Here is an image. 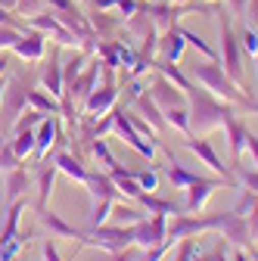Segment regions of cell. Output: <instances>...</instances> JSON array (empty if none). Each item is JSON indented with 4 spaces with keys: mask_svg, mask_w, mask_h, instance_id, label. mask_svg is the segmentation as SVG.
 <instances>
[{
    "mask_svg": "<svg viewBox=\"0 0 258 261\" xmlns=\"http://www.w3.org/2000/svg\"><path fill=\"white\" fill-rule=\"evenodd\" d=\"M10 53H13V50H0V78H4L7 69H10Z\"/></svg>",
    "mask_w": 258,
    "mask_h": 261,
    "instance_id": "cell-50",
    "label": "cell"
},
{
    "mask_svg": "<svg viewBox=\"0 0 258 261\" xmlns=\"http://www.w3.org/2000/svg\"><path fill=\"white\" fill-rule=\"evenodd\" d=\"M28 81L19 78V75H10L7 78V87H4V100H0V137H10L13 127L19 121V115L28 109Z\"/></svg>",
    "mask_w": 258,
    "mask_h": 261,
    "instance_id": "cell-4",
    "label": "cell"
},
{
    "mask_svg": "<svg viewBox=\"0 0 258 261\" xmlns=\"http://www.w3.org/2000/svg\"><path fill=\"white\" fill-rule=\"evenodd\" d=\"M162 149H165V146H162ZM165 155H168V165H165V174H168V180L174 184V190H187L190 184H196V180H199V174H193V171H187V168L180 165V162H177V159H174V155H171L168 149H165Z\"/></svg>",
    "mask_w": 258,
    "mask_h": 261,
    "instance_id": "cell-28",
    "label": "cell"
},
{
    "mask_svg": "<svg viewBox=\"0 0 258 261\" xmlns=\"http://www.w3.org/2000/svg\"><path fill=\"white\" fill-rule=\"evenodd\" d=\"M84 187L90 190V196H93V199H112V202L124 199V196H121V190L115 187V180H112V174H109V171H90Z\"/></svg>",
    "mask_w": 258,
    "mask_h": 261,
    "instance_id": "cell-19",
    "label": "cell"
},
{
    "mask_svg": "<svg viewBox=\"0 0 258 261\" xmlns=\"http://www.w3.org/2000/svg\"><path fill=\"white\" fill-rule=\"evenodd\" d=\"M41 84L47 93H53L56 100L62 96V90H66V84H62V62H59V50H50V59L47 65L41 69Z\"/></svg>",
    "mask_w": 258,
    "mask_h": 261,
    "instance_id": "cell-21",
    "label": "cell"
},
{
    "mask_svg": "<svg viewBox=\"0 0 258 261\" xmlns=\"http://www.w3.org/2000/svg\"><path fill=\"white\" fill-rule=\"evenodd\" d=\"M227 7H230V16H246L249 0H227Z\"/></svg>",
    "mask_w": 258,
    "mask_h": 261,
    "instance_id": "cell-46",
    "label": "cell"
},
{
    "mask_svg": "<svg viewBox=\"0 0 258 261\" xmlns=\"http://www.w3.org/2000/svg\"><path fill=\"white\" fill-rule=\"evenodd\" d=\"M193 81L196 84H202L209 93H215L218 100H224V103H230V106H237V109H243V112H258V100L252 93H246V90H240L230 78H227V72L221 69V62H196L193 65Z\"/></svg>",
    "mask_w": 258,
    "mask_h": 261,
    "instance_id": "cell-1",
    "label": "cell"
},
{
    "mask_svg": "<svg viewBox=\"0 0 258 261\" xmlns=\"http://www.w3.org/2000/svg\"><path fill=\"white\" fill-rule=\"evenodd\" d=\"M246 149H249L252 162L258 165V134H252V130H246Z\"/></svg>",
    "mask_w": 258,
    "mask_h": 261,
    "instance_id": "cell-45",
    "label": "cell"
},
{
    "mask_svg": "<svg viewBox=\"0 0 258 261\" xmlns=\"http://www.w3.org/2000/svg\"><path fill=\"white\" fill-rule=\"evenodd\" d=\"M90 152H93V159L103 165V171H112L118 162H115V155H112V149L106 146V137H96V140H90Z\"/></svg>",
    "mask_w": 258,
    "mask_h": 261,
    "instance_id": "cell-33",
    "label": "cell"
},
{
    "mask_svg": "<svg viewBox=\"0 0 258 261\" xmlns=\"http://www.w3.org/2000/svg\"><path fill=\"white\" fill-rule=\"evenodd\" d=\"M13 53L19 59H25V62H41L44 53H47V38L41 35V31H35V28H25L19 44L13 47Z\"/></svg>",
    "mask_w": 258,
    "mask_h": 261,
    "instance_id": "cell-16",
    "label": "cell"
},
{
    "mask_svg": "<svg viewBox=\"0 0 258 261\" xmlns=\"http://www.w3.org/2000/svg\"><path fill=\"white\" fill-rule=\"evenodd\" d=\"M140 93H143V84L140 81H131V84H127V90H124L127 100H134V96H140Z\"/></svg>",
    "mask_w": 258,
    "mask_h": 261,
    "instance_id": "cell-49",
    "label": "cell"
},
{
    "mask_svg": "<svg viewBox=\"0 0 258 261\" xmlns=\"http://www.w3.org/2000/svg\"><path fill=\"white\" fill-rule=\"evenodd\" d=\"M131 230H134V246L152 249L168 240V218L165 215H149V221L140 218L137 224H131Z\"/></svg>",
    "mask_w": 258,
    "mask_h": 261,
    "instance_id": "cell-10",
    "label": "cell"
},
{
    "mask_svg": "<svg viewBox=\"0 0 258 261\" xmlns=\"http://www.w3.org/2000/svg\"><path fill=\"white\" fill-rule=\"evenodd\" d=\"M87 246H96V249H103V252H118V249H127V246H134V230L131 227H124V224H100V227H90L87 237L75 246V255Z\"/></svg>",
    "mask_w": 258,
    "mask_h": 261,
    "instance_id": "cell-5",
    "label": "cell"
},
{
    "mask_svg": "<svg viewBox=\"0 0 258 261\" xmlns=\"http://www.w3.org/2000/svg\"><path fill=\"white\" fill-rule=\"evenodd\" d=\"M87 19H90V28L96 31V35H100V41H109V35H112V31L121 25V19H115V16H106L103 10L96 13V16H87Z\"/></svg>",
    "mask_w": 258,
    "mask_h": 261,
    "instance_id": "cell-32",
    "label": "cell"
},
{
    "mask_svg": "<svg viewBox=\"0 0 258 261\" xmlns=\"http://www.w3.org/2000/svg\"><path fill=\"white\" fill-rule=\"evenodd\" d=\"M44 4H47V0H19V4H16V13H19V16H38V13L44 10Z\"/></svg>",
    "mask_w": 258,
    "mask_h": 261,
    "instance_id": "cell-41",
    "label": "cell"
},
{
    "mask_svg": "<svg viewBox=\"0 0 258 261\" xmlns=\"http://www.w3.org/2000/svg\"><path fill=\"white\" fill-rule=\"evenodd\" d=\"M16 4H19V0H0V7H4V10H16Z\"/></svg>",
    "mask_w": 258,
    "mask_h": 261,
    "instance_id": "cell-53",
    "label": "cell"
},
{
    "mask_svg": "<svg viewBox=\"0 0 258 261\" xmlns=\"http://www.w3.org/2000/svg\"><path fill=\"white\" fill-rule=\"evenodd\" d=\"M187 100H190V127H193V134H209L215 127H224L237 115V106L218 100L215 93H209L205 87H196V84L187 90Z\"/></svg>",
    "mask_w": 258,
    "mask_h": 261,
    "instance_id": "cell-2",
    "label": "cell"
},
{
    "mask_svg": "<svg viewBox=\"0 0 258 261\" xmlns=\"http://www.w3.org/2000/svg\"><path fill=\"white\" fill-rule=\"evenodd\" d=\"M240 47H243V53H246L249 59L258 53V28H255V25H246V28L240 31Z\"/></svg>",
    "mask_w": 258,
    "mask_h": 261,
    "instance_id": "cell-38",
    "label": "cell"
},
{
    "mask_svg": "<svg viewBox=\"0 0 258 261\" xmlns=\"http://www.w3.org/2000/svg\"><path fill=\"white\" fill-rule=\"evenodd\" d=\"M4 87H7V75L0 78V100H4Z\"/></svg>",
    "mask_w": 258,
    "mask_h": 261,
    "instance_id": "cell-55",
    "label": "cell"
},
{
    "mask_svg": "<svg viewBox=\"0 0 258 261\" xmlns=\"http://www.w3.org/2000/svg\"><path fill=\"white\" fill-rule=\"evenodd\" d=\"M171 4H174V7H184V4H187V0H171Z\"/></svg>",
    "mask_w": 258,
    "mask_h": 261,
    "instance_id": "cell-56",
    "label": "cell"
},
{
    "mask_svg": "<svg viewBox=\"0 0 258 261\" xmlns=\"http://www.w3.org/2000/svg\"><path fill=\"white\" fill-rule=\"evenodd\" d=\"M234 177H237V184L243 190H249V193L258 196V171H249V168L240 165V162H234Z\"/></svg>",
    "mask_w": 258,
    "mask_h": 261,
    "instance_id": "cell-35",
    "label": "cell"
},
{
    "mask_svg": "<svg viewBox=\"0 0 258 261\" xmlns=\"http://www.w3.org/2000/svg\"><path fill=\"white\" fill-rule=\"evenodd\" d=\"M93 7L106 13V10H115V7H118V0H93Z\"/></svg>",
    "mask_w": 258,
    "mask_h": 261,
    "instance_id": "cell-51",
    "label": "cell"
},
{
    "mask_svg": "<svg viewBox=\"0 0 258 261\" xmlns=\"http://www.w3.org/2000/svg\"><path fill=\"white\" fill-rule=\"evenodd\" d=\"M109 215H112V199H93V212H90V227L109 224Z\"/></svg>",
    "mask_w": 258,
    "mask_h": 261,
    "instance_id": "cell-37",
    "label": "cell"
},
{
    "mask_svg": "<svg viewBox=\"0 0 258 261\" xmlns=\"http://www.w3.org/2000/svg\"><path fill=\"white\" fill-rule=\"evenodd\" d=\"M25 205H28L25 199H16V202H10V205H7V218H4V227H0V246L19 240V221H22Z\"/></svg>",
    "mask_w": 258,
    "mask_h": 261,
    "instance_id": "cell-25",
    "label": "cell"
},
{
    "mask_svg": "<svg viewBox=\"0 0 258 261\" xmlns=\"http://www.w3.org/2000/svg\"><path fill=\"white\" fill-rule=\"evenodd\" d=\"M38 224L44 227V230L53 237V240H72L75 246L87 237V230H78L75 224H69L62 215H56L53 208H38Z\"/></svg>",
    "mask_w": 258,
    "mask_h": 261,
    "instance_id": "cell-11",
    "label": "cell"
},
{
    "mask_svg": "<svg viewBox=\"0 0 258 261\" xmlns=\"http://www.w3.org/2000/svg\"><path fill=\"white\" fill-rule=\"evenodd\" d=\"M50 10H75V0H47Z\"/></svg>",
    "mask_w": 258,
    "mask_h": 261,
    "instance_id": "cell-48",
    "label": "cell"
},
{
    "mask_svg": "<svg viewBox=\"0 0 258 261\" xmlns=\"http://www.w3.org/2000/svg\"><path fill=\"white\" fill-rule=\"evenodd\" d=\"M13 149L19 159H31V152H35V127H25V130H13L10 137Z\"/></svg>",
    "mask_w": 258,
    "mask_h": 261,
    "instance_id": "cell-31",
    "label": "cell"
},
{
    "mask_svg": "<svg viewBox=\"0 0 258 261\" xmlns=\"http://www.w3.org/2000/svg\"><path fill=\"white\" fill-rule=\"evenodd\" d=\"M41 252H44V261H66V258H62V255L56 252V243H53V237H47V240H44Z\"/></svg>",
    "mask_w": 258,
    "mask_h": 261,
    "instance_id": "cell-43",
    "label": "cell"
},
{
    "mask_svg": "<svg viewBox=\"0 0 258 261\" xmlns=\"http://www.w3.org/2000/svg\"><path fill=\"white\" fill-rule=\"evenodd\" d=\"M31 187H35V174H31V171H25V165H19V168L7 171V174H4L7 205H10V202H16V199H25V193H28Z\"/></svg>",
    "mask_w": 258,
    "mask_h": 261,
    "instance_id": "cell-17",
    "label": "cell"
},
{
    "mask_svg": "<svg viewBox=\"0 0 258 261\" xmlns=\"http://www.w3.org/2000/svg\"><path fill=\"white\" fill-rule=\"evenodd\" d=\"M112 224H124V227H131V224H137L140 218H143V208L134 202V205H124L121 199L118 202H112Z\"/></svg>",
    "mask_w": 258,
    "mask_h": 261,
    "instance_id": "cell-30",
    "label": "cell"
},
{
    "mask_svg": "<svg viewBox=\"0 0 258 261\" xmlns=\"http://www.w3.org/2000/svg\"><path fill=\"white\" fill-rule=\"evenodd\" d=\"M196 255H199L196 240L187 237V240H177V246H174V258H171V261H196Z\"/></svg>",
    "mask_w": 258,
    "mask_h": 261,
    "instance_id": "cell-36",
    "label": "cell"
},
{
    "mask_svg": "<svg viewBox=\"0 0 258 261\" xmlns=\"http://www.w3.org/2000/svg\"><path fill=\"white\" fill-rule=\"evenodd\" d=\"M47 155H53V162H56V168L66 174V177H72V180H78V184H87V168H84V162H81V155H75V152H69V149H50Z\"/></svg>",
    "mask_w": 258,
    "mask_h": 261,
    "instance_id": "cell-18",
    "label": "cell"
},
{
    "mask_svg": "<svg viewBox=\"0 0 258 261\" xmlns=\"http://www.w3.org/2000/svg\"><path fill=\"white\" fill-rule=\"evenodd\" d=\"M224 184V177H199L196 184H190L187 187V202H184V212L190 215H196L205 208V202L212 199V193Z\"/></svg>",
    "mask_w": 258,
    "mask_h": 261,
    "instance_id": "cell-14",
    "label": "cell"
},
{
    "mask_svg": "<svg viewBox=\"0 0 258 261\" xmlns=\"http://www.w3.org/2000/svg\"><path fill=\"white\" fill-rule=\"evenodd\" d=\"M184 149H190L193 155H196L202 165H209L218 177H224V184H230L234 190H240V184H237V177H234V171L221 162V155L215 152V146L205 140V137H199V134H190V137H184Z\"/></svg>",
    "mask_w": 258,
    "mask_h": 261,
    "instance_id": "cell-8",
    "label": "cell"
},
{
    "mask_svg": "<svg viewBox=\"0 0 258 261\" xmlns=\"http://www.w3.org/2000/svg\"><path fill=\"white\" fill-rule=\"evenodd\" d=\"M205 4H218V0H205Z\"/></svg>",
    "mask_w": 258,
    "mask_h": 261,
    "instance_id": "cell-57",
    "label": "cell"
},
{
    "mask_svg": "<svg viewBox=\"0 0 258 261\" xmlns=\"http://www.w3.org/2000/svg\"><path fill=\"white\" fill-rule=\"evenodd\" d=\"M25 25H28V28H35V31H41L44 38H53L59 47H72V50H75V47H81V44H78V38H75L72 31H69L66 25H62L53 13H38V16H28V19H25Z\"/></svg>",
    "mask_w": 258,
    "mask_h": 261,
    "instance_id": "cell-9",
    "label": "cell"
},
{
    "mask_svg": "<svg viewBox=\"0 0 258 261\" xmlns=\"http://www.w3.org/2000/svg\"><path fill=\"white\" fill-rule=\"evenodd\" d=\"M28 109H38L44 115H62V106L53 93L38 90V87H28Z\"/></svg>",
    "mask_w": 258,
    "mask_h": 261,
    "instance_id": "cell-27",
    "label": "cell"
},
{
    "mask_svg": "<svg viewBox=\"0 0 258 261\" xmlns=\"http://www.w3.org/2000/svg\"><path fill=\"white\" fill-rule=\"evenodd\" d=\"M140 258V246H127L118 252H109V261H137Z\"/></svg>",
    "mask_w": 258,
    "mask_h": 261,
    "instance_id": "cell-42",
    "label": "cell"
},
{
    "mask_svg": "<svg viewBox=\"0 0 258 261\" xmlns=\"http://www.w3.org/2000/svg\"><path fill=\"white\" fill-rule=\"evenodd\" d=\"M146 13H149L152 25H159L162 31H168V28L177 25V19L184 16V7H174L171 0H168V4H146Z\"/></svg>",
    "mask_w": 258,
    "mask_h": 261,
    "instance_id": "cell-24",
    "label": "cell"
},
{
    "mask_svg": "<svg viewBox=\"0 0 258 261\" xmlns=\"http://www.w3.org/2000/svg\"><path fill=\"white\" fill-rule=\"evenodd\" d=\"M56 174H59V168H56L53 155H44L41 162H35V190H38L35 208H47L50 193H53V184H56Z\"/></svg>",
    "mask_w": 258,
    "mask_h": 261,
    "instance_id": "cell-13",
    "label": "cell"
},
{
    "mask_svg": "<svg viewBox=\"0 0 258 261\" xmlns=\"http://www.w3.org/2000/svg\"><path fill=\"white\" fill-rule=\"evenodd\" d=\"M134 177H137V184L143 187V193H156L159 190V171H152V168H134Z\"/></svg>",
    "mask_w": 258,
    "mask_h": 261,
    "instance_id": "cell-39",
    "label": "cell"
},
{
    "mask_svg": "<svg viewBox=\"0 0 258 261\" xmlns=\"http://www.w3.org/2000/svg\"><path fill=\"white\" fill-rule=\"evenodd\" d=\"M56 115H44L41 118V124L35 127V152H31V159L35 162H41L50 149H53V143H56Z\"/></svg>",
    "mask_w": 258,
    "mask_h": 261,
    "instance_id": "cell-20",
    "label": "cell"
},
{
    "mask_svg": "<svg viewBox=\"0 0 258 261\" xmlns=\"http://www.w3.org/2000/svg\"><path fill=\"white\" fill-rule=\"evenodd\" d=\"M115 103H118V84H115L112 69H106V65H103V84H96V90L84 100L81 115H84V118H100V115L112 112Z\"/></svg>",
    "mask_w": 258,
    "mask_h": 261,
    "instance_id": "cell-6",
    "label": "cell"
},
{
    "mask_svg": "<svg viewBox=\"0 0 258 261\" xmlns=\"http://www.w3.org/2000/svg\"><path fill=\"white\" fill-rule=\"evenodd\" d=\"M100 65H103L100 59H93L90 65H84V72L75 78V84L62 90V93H69L72 100H75V106H84V100L96 90V81H100Z\"/></svg>",
    "mask_w": 258,
    "mask_h": 261,
    "instance_id": "cell-15",
    "label": "cell"
},
{
    "mask_svg": "<svg viewBox=\"0 0 258 261\" xmlns=\"http://www.w3.org/2000/svg\"><path fill=\"white\" fill-rule=\"evenodd\" d=\"M137 205H140L143 212H149V215H165V218H171V215L180 212L171 199H162V196H156V193H143L140 199H137Z\"/></svg>",
    "mask_w": 258,
    "mask_h": 261,
    "instance_id": "cell-29",
    "label": "cell"
},
{
    "mask_svg": "<svg viewBox=\"0 0 258 261\" xmlns=\"http://www.w3.org/2000/svg\"><path fill=\"white\" fill-rule=\"evenodd\" d=\"M218 255H221V249H215V252H205V255L199 252V255H196V261H218Z\"/></svg>",
    "mask_w": 258,
    "mask_h": 261,
    "instance_id": "cell-52",
    "label": "cell"
},
{
    "mask_svg": "<svg viewBox=\"0 0 258 261\" xmlns=\"http://www.w3.org/2000/svg\"><path fill=\"white\" fill-rule=\"evenodd\" d=\"M184 47H187V38H184V31L177 25H171L162 38H159V59H165V62H180L184 56Z\"/></svg>",
    "mask_w": 258,
    "mask_h": 261,
    "instance_id": "cell-22",
    "label": "cell"
},
{
    "mask_svg": "<svg viewBox=\"0 0 258 261\" xmlns=\"http://www.w3.org/2000/svg\"><path fill=\"white\" fill-rule=\"evenodd\" d=\"M131 103H134V112H137V115H143L156 130H165V127H168V121H165L162 109H159V103L152 100V93H149V90H143L140 96H134Z\"/></svg>",
    "mask_w": 258,
    "mask_h": 261,
    "instance_id": "cell-23",
    "label": "cell"
},
{
    "mask_svg": "<svg viewBox=\"0 0 258 261\" xmlns=\"http://www.w3.org/2000/svg\"><path fill=\"white\" fill-rule=\"evenodd\" d=\"M246 221H249V233L258 240V202L252 205V212H249V218H246Z\"/></svg>",
    "mask_w": 258,
    "mask_h": 261,
    "instance_id": "cell-47",
    "label": "cell"
},
{
    "mask_svg": "<svg viewBox=\"0 0 258 261\" xmlns=\"http://www.w3.org/2000/svg\"><path fill=\"white\" fill-rule=\"evenodd\" d=\"M234 261H249V258L243 255V249H237V252H234Z\"/></svg>",
    "mask_w": 258,
    "mask_h": 261,
    "instance_id": "cell-54",
    "label": "cell"
},
{
    "mask_svg": "<svg viewBox=\"0 0 258 261\" xmlns=\"http://www.w3.org/2000/svg\"><path fill=\"white\" fill-rule=\"evenodd\" d=\"M19 165H25V159L16 155L10 137H0V171L7 174V171H13V168H19Z\"/></svg>",
    "mask_w": 258,
    "mask_h": 261,
    "instance_id": "cell-34",
    "label": "cell"
},
{
    "mask_svg": "<svg viewBox=\"0 0 258 261\" xmlns=\"http://www.w3.org/2000/svg\"><path fill=\"white\" fill-rule=\"evenodd\" d=\"M218 35H221V69L227 72V78L240 87V90H246V93H252L249 90V84H246V69H243V47H240V38L234 35V25H230V16L227 13H218Z\"/></svg>",
    "mask_w": 258,
    "mask_h": 261,
    "instance_id": "cell-3",
    "label": "cell"
},
{
    "mask_svg": "<svg viewBox=\"0 0 258 261\" xmlns=\"http://www.w3.org/2000/svg\"><path fill=\"white\" fill-rule=\"evenodd\" d=\"M218 230L224 233V240H227L230 246H237V249L249 246V240H252L246 215H240V212H234V208H230V212H221V215H218Z\"/></svg>",
    "mask_w": 258,
    "mask_h": 261,
    "instance_id": "cell-12",
    "label": "cell"
},
{
    "mask_svg": "<svg viewBox=\"0 0 258 261\" xmlns=\"http://www.w3.org/2000/svg\"><path fill=\"white\" fill-rule=\"evenodd\" d=\"M22 38V28H13V25H0V50H13Z\"/></svg>",
    "mask_w": 258,
    "mask_h": 261,
    "instance_id": "cell-40",
    "label": "cell"
},
{
    "mask_svg": "<svg viewBox=\"0 0 258 261\" xmlns=\"http://www.w3.org/2000/svg\"><path fill=\"white\" fill-rule=\"evenodd\" d=\"M224 130H227L230 159H234V162H240V155H243V149H246V130H249V124H246L240 115H234L227 124H224Z\"/></svg>",
    "mask_w": 258,
    "mask_h": 261,
    "instance_id": "cell-26",
    "label": "cell"
},
{
    "mask_svg": "<svg viewBox=\"0 0 258 261\" xmlns=\"http://www.w3.org/2000/svg\"><path fill=\"white\" fill-rule=\"evenodd\" d=\"M112 134H115L118 140H124L137 155H143L146 162H152V155H156V143H149V140H143V137L137 134V127L131 124V118H127V109L118 106V103L112 106Z\"/></svg>",
    "mask_w": 258,
    "mask_h": 261,
    "instance_id": "cell-7",
    "label": "cell"
},
{
    "mask_svg": "<svg viewBox=\"0 0 258 261\" xmlns=\"http://www.w3.org/2000/svg\"><path fill=\"white\" fill-rule=\"evenodd\" d=\"M0 25H13V28H22V31L28 28V25H25V19H16V16H13V10H4V7H0Z\"/></svg>",
    "mask_w": 258,
    "mask_h": 261,
    "instance_id": "cell-44",
    "label": "cell"
}]
</instances>
